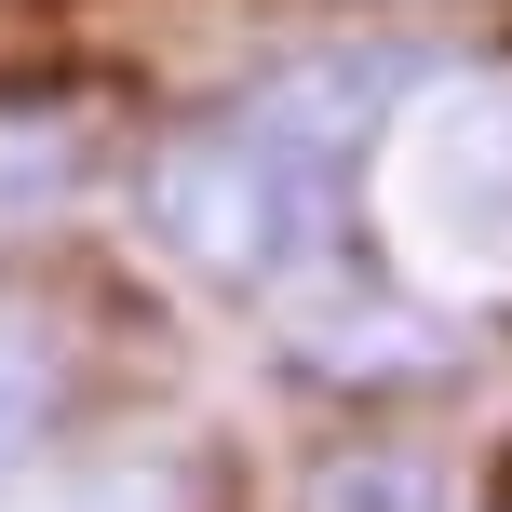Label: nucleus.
<instances>
[{
	"label": "nucleus",
	"instance_id": "1",
	"mask_svg": "<svg viewBox=\"0 0 512 512\" xmlns=\"http://www.w3.org/2000/svg\"><path fill=\"white\" fill-rule=\"evenodd\" d=\"M405 81H418V54H391V41L283 54L270 81H243L230 108H203L149 149V189H135L149 243L176 270L230 283V297L310 283L324 256H351V176H364Z\"/></svg>",
	"mask_w": 512,
	"mask_h": 512
},
{
	"label": "nucleus",
	"instance_id": "2",
	"mask_svg": "<svg viewBox=\"0 0 512 512\" xmlns=\"http://www.w3.org/2000/svg\"><path fill=\"white\" fill-rule=\"evenodd\" d=\"M378 189H391V230L432 270L512 283V68L405 81L378 122Z\"/></svg>",
	"mask_w": 512,
	"mask_h": 512
},
{
	"label": "nucleus",
	"instance_id": "3",
	"mask_svg": "<svg viewBox=\"0 0 512 512\" xmlns=\"http://www.w3.org/2000/svg\"><path fill=\"white\" fill-rule=\"evenodd\" d=\"M0 512H216V459L189 432H95V445L27 459Z\"/></svg>",
	"mask_w": 512,
	"mask_h": 512
},
{
	"label": "nucleus",
	"instance_id": "4",
	"mask_svg": "<svg viewBox=\"0 0 512 512\" xmlns=\"http://www.w3.org/2000/svg\"><path fill=\"white\" fill-rule=\"evenodd\" d=\"M283 337H297V364H324V378H432L445 364V324L405 297H378V283H351V256H324L310 283H283Z\"/></svg>",
	"mask_w": 512,
	"mask_h": 512
},
{
	"label": "nucleus",
	"instance_id": "5",
	"mask_svg": "<svg viewBox=\"0 0 512 512\" xmlns=\"http://www.w3.org/2000/svg\"><path fill=\"white\" fill-rule=\"evenodd\" d=\"M95 162H108V122H95V95H68V81H27V95H0V243H41V230H68L81 216V189H95Z\"/></svg>",
	"mask_w": 512,
	"mask_h": 512
},
{
	"label": "nucleus",
	"instance_id": "6",
	"mask_svg": "<svg viewBox=\"0 0 512 512\" xmlns=\"http://www.w3.org/2000/svg\"><path fill=\"white\" fill-rule=\"evenodd\" d=\"M54 405H68V324H54V310H14V297H0V486L41 459Z\"/></svg>",
	"mask_w": 512,
	"mask_h": 512
},
{
	"label": "nucleus",
	"instance_id": "7",
	"mask_svg": "<svg viewBox=\"0 0 512 512\" xmlns=\"http://www.w3.org/2000/svg\"><path fill=\"white\" fill-rule=\"evenodd\" d=\"M297 512H445V472L418 459V445H351V459L310 472Z\"/></svg>",
	"mask_w": 512,
	"mask_h": 512
}]
</instances>
